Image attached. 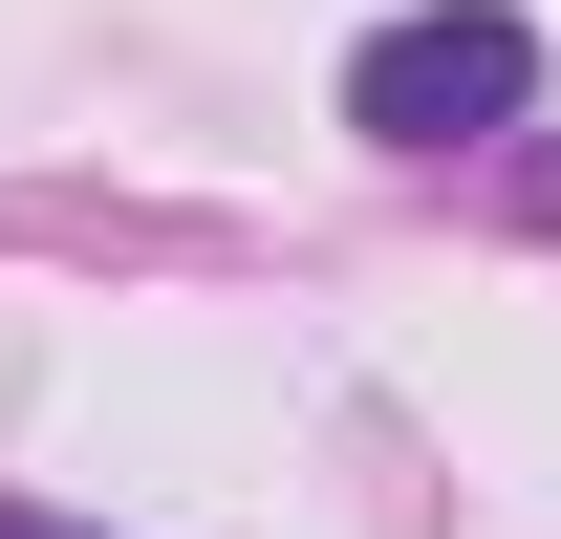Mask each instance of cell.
I'll return each mask as SVG.
<instances>
[{
  "label": "cell",
  "instance_id": "1",
  "mask_svg": "<svg viewBox=\"0 0 561 539\" xmlns=\"http://www.w3.org/2000/svg\"><path fill=\"white\" fill-rule=\"evenodd\" d=\"M540 108V22L518 0H411V22H367V66H346V130L367 151H476Z\"/></svg>",
  "mask_w": 561,
  "mask_h": 539
},
{
  "label": "cell",
  "instance_id": "2",
  "mask_svg": "<svg viewBox=\"0 0 561 539\" xmlns=\"http://www.w3.org/2000/svg\"><path fill=\"white\" fill-rule=\"evenodd\" d=\"M0 539H22V518H0Z\"/></svg>",
  "mask_w": 561,
  "mask_h": 539
}]
</instances>
